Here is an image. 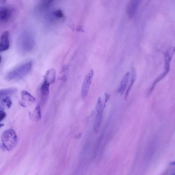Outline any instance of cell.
<instances>
[{
  "instance_id": "obj_16",
  "label": "cell",
  "mask_w": 175,
  "mask_h": 175,
  "mask_svg": "<svg viewBox=\"0 0 175 175\" xmlns=\"http://www.w3.org/2000/svg\"><path fill=\"white\" fill-rule=\"evenodd\" d=\"M51 15L53 18L58 19H62L64 17L63 13L61 10H56L53 11Z\"/></svg>"
},
{
  "instance_id": "obj_20",
  "label": "cell",
  "mask_w": 175,
  "mask_h": 175,
  "mask_svg": "<svg viewBox=\"0 0 175 175\" xmlns=\"http://www.w3.org/2000/svg\"><path fill=\"white\" fill-rule=\"evenodd\" d=\"M105 102L104 105V107L105 108L106 106V103H107L109 100L110 99V95L108 93L106 92L105 93Z\"/></svg>"
},
{
  "instance_id": "obj_22",
  "label": "cell",
  "mask_w": 175,
  "mask_h": 175,
  "mask_svg": "<svg viewBox=\"0 0 175 175\" xmlns=\"http://www.w3.org/2000/svg\"><path fill=\"white\" fill-rule=\"evenodd\" d=\"M170 164L172 165H175V161L172 162V163H170Z\"/></svg>"
},
{
  "instance_id": "obj_5",
  "label": "cell",
  "mask_w": 175,
  "mask_h": 175,
  "mask_svg": "<svg viewBox=\"0 0 175 175\" xmlns=\"http://www.w3.org/2000/svg\"><path fill=\"white\" fill-rule=\"evenodd\" d=\"M14 10L8 6H3L0 9V21L3 23L8 22L13 17Z\"/></svg>"
},
{
  "instance_id": "obj_7",
  "label": "cell",
  "mask_w": 175,
  "mask_h": 175,
  "mask_svg": "<svg viewBox=\"0 0 175 175\" xmlns=\"http://www.w3.org/2000/svg\"><path fill=\"white\" fill-rule=\"evenodd\" d=\"M0 42V52H4L9 49L10 46L9 32L6 31L1 36Z\"/></svg>"
},
{
  "instance_id": "obj_11",
  "label": "cell",
  "mask_w": 175,
  "mask_h": 175,
  "mask_svg": "<svg viewBox=\"0 0 175 175\" xmlns=\"http://www.w3.org/2000/svg\"><path fill=\"white\" fill-rule=\"evenodd\" d=\"M56 71L54 69H51L47 72L45 77V80L50 85L54 83L56 79Z\"/></svg>"
},
{
  "instance_id": "obj_13",
  "label": "cell",
  "mask_w": 175,
  "mask_h": 175,
  "mask_svg": "<svg viewBox=\"0 0 175 175\" xmlns=\"http://www.w3.org/2000/svg\"><path fill=\"white\" fill-rule=\"evenodd\" d=\"M130 75V72H127L125 74L121 81L120 87L118 91V92L120 93L121 94H123L124 93L126 88H127Z\"/></svg>"
},
{
  "instance_id": "obj_8",
  "label": "cell",
  "mask_w": 175,
  "mask_h": 175,
  "mask_svg": "<svg viewBox=\"0 0 175 175\" xmlns=\"http://www.w3.org/2000/svg\"><path fill=\"white\" fill-rule=\"evenodd\" d=\"M50 85L44 81L41 87V102L44 105L47 101L49 94Z\"/></svg>"
},
{
  "instance_id": "obj_12",
  "label": "cell",
  "mask_w": 175,
  "mask_h": 175,
  "mask_svg": "<svg viewBox=\"0 0 175 175\" xmlns=\"http://www.w3.org/2000/svg\"><path fill=\"white\" fill-rule=\"evenodd\" d=\"M136 79V74L135 71V69H134V68H132L131 72L130 82L128 88L126 91L125 96H124V99L125 100L127 99L129 95V93L131 91L132 87L133 86L134 84V83Z\"/></svg>"
},
{
  "instance_id": "obj_6",
  "label": "cell",
  "mask_w": 175,
  "mask_h": 175,
  "mask_svg": "<svg viewBox=\"0 0 175 175\" xmlns=\"http://www.w3.org/2000/svg\"><path fill=\"white\" fill-rule=\"evenodd\" d=\"M21 95V101L20 104L24 108L31 105L36 101V99L34 97L26 91H23Z\"/></svg>"
},
{
  "instance_id": "obj_17",
  "label": "cell",
  "mask_w": 175,
  "mask_h": 175,
  "mask_svg": "<svg viewBox=\"0 0 175 175\" xmlns=\"http://www.w3.org/2000/svg\"><path fill=\"white\" fill-rule=\"evenodd\" d=\"M1 100V105H6L8 108H10L12 105V101L9 96L5 97Z\"/></svg>"
},
{
  "instance_id": "obj_2",
  "label": "cell",
  "mask_w": 175,
  "mask_h": 175,
  "mask_svg": "<svg viewBox=\"0 0 175 175\" xmlns=\"http://www.w3.org/2000/svg\"><path fill=\"white\" fill-rule=\"evenodd\" d=\"M34 38L31 33L24 32L19 37L18 41L19 49L23 53L30 52L35 46Z\"/></svg>"
},
{
  "instance_id": "obj_21",
  "label": "cell",
  "mask_w": 175,
  "mask_h": 175,
  "mask_svg": "<svg viewBox=\"0 0 175 175\" xmlns=\"http://www.w3.org/2000/svg\"><path fill=\"white\" fill-rule=\"evenodd\" d=\"M81 135H82V134L81 133L79 134L76 136V138H79L81 137Z\"/></svg>"
},
{
  "instance_id": "obj_4",
  "label": "cell",
  "mask_w": 175,
  "mask_h": 175,
  "mask_svg": "<svg viewBox=\"0 0 175 175\" xmlns=\"http://www.w3.org/2000/svg\"><path fill=\"white\" fill-rule=\"evenodd\" d=\"M94 74V72L93 70H91L84 78L81 90V96L83 99H85L88 95Z\"/></svg>"
},
{
  "instance_id": "obj_9",
  "label": "cell",
  "mask_w": 175,
  "mask_h": 175,
  "mask_svg": "<svg viewBox=\"0 0 175 175\" xmlns=\"http://www.w3.org/2000/svg\"><path fill=\"white\" fill-rule=\"evenodd\" d=\"M139 2L132 0L129 2L126 8V11L130 18L133 17L137 11Z\"/></svg>"
},
{
  "instance_id": "obj_3",
  "label": "cell",
  "mask_w": 175,
  "mask_h": 175,
  "mask_svg": "<svg viewBox=\"0 0 175 175\" xmlns=\"http://www.w3.org/2000/svg\"><path fill=\"white\" fill-rule=\"evenodd\" d=\"M2 140L4 148L8 151H11L13 150L17 145L18 136L14 130L8 129L3 133Z\"/></svg>"
},
{
  "instance_id": "obj_15",
  "label": "cell",
  "mask_w": 175,
  "mask_h": 175,
  "mask_svg": "<svg viewBox=\"0 0 175 175\" xmlns=\"http://www.w3.org/2000/svg\"><path fill=\"white\" fill-rule=\"evenodd\" d=\"M31 118L33 121H38L40 120L41 118V113L40 106L38 105L35 108L30 115Z\"/></svg>"
},
{
  "instance_id": "obj_23",
  "label": "cell",
  "mask_w": 175,
  "mask_h": 175,
  "mask_svg": "<svg viewBox=\"0 0 175 175\" xmlns=\"http://www.w3.org/2000/svg\"><path fill=\"white\" fill-rule=\"evenodd\" d=\"M175 175V173H173V174H172V175Z\"/></svg>"
},
{
  "instance_id": "obj_18",
  "label": "cell",
  "mask_w": 175,
  "mask_h": 175,
  "mask_svg": "<svg viewBox=\"0 0 175 175\" xmlns=\"http://www.w3.org/2000/svg\"><path fill=\"white\" fill-rule=\"evenodd\" d=\"M96 108L97 112L103 111L104 109H105L103 105L102 99L100 97L97 101Z\"/></svg>"
},
{
  "instance_id": "obj_19",
  "label": "cell",
  "mask_w": 175,
  "mask_h": 175,
  "mask_svg": "<svg viewBox=\"0 0 175 175\" xmlns=\"http://www.w3.org/2000/svg\"><path fill=\"white\" fill-rule=\"evenodd\" d=\"M6 117V113L3 111V109H1L0 111V121H2Z\"/></svg>"
},
{
  "instance_id": "obj_14",
  "label": "cell",
  "mask_w": 175,
  "mask_h": 175,
  "mask_svg": "<svg viewBox=\"0 0 175 175\" xmlns=\"http://www.w3.org/2000/svg\"><path fill=\"white\" fill-rule=\"evenodd\" d=\"M17 92V89L14 88H11L3 89L1 90L0 93L1 99L5 97L11 96Z\"/></svg>"
},
{
  "instance_id": "obj_10",
  "label": "cell",
  "mask_w": 175,
  "mask_h": 175,
  "mask_svg": "<svg viewBox=\"0 0 175 175\" xmlns=\"http://www.w3.org/2000/svg\"><path fill=\"white\" fill-rule=\"evenodd\" d=\"M103 111L97 112L93 125L94 131L96 133H98L101 128L103 117Z\"/></svg>"
},
{
  "instance_id": "obj_1",
  "label": "cell",
  "mask_w": 175,
  "mask_h": 175,
  "mask_svg": "<svg viewBox=\"0 0 175 175\" xmlns=\"http://www.w3.org/2000/svg\"><path fill=\"white\" fill-rule=\"evenodd\" d=\"M33 62L31 61L26 62L16 67L6 75V79L8 80H17L23 78L30 73Z\"/></svg>"
}]
</instances>
